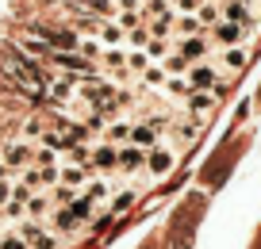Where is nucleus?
<instances>
[{"mask_svg": "<svg viewBox=\"0 0 261 249\" xmlns=\"http://www.w3.org/2000/svg\"><path fill=\"white\" fill-rule=\"evenodd\" d=\"M196 130H200V127H196V123H185V119H180L177 127H173V134H177L180 142H192V138H196Z\"/></svg>", "mask_w": 261, "mask_h": 249, "instance_id": "412c9836", "label": "nucleus"}, {"mask_svg": "<svg viewBox=\"0 0 261 249\" xmlns=\"http://www.w3.org/2000/svg\"><path fill=\"white\" fill-rule=\"evenodd\" d=\"M0 249H27V241L19 238V234H4V238H0Z\"/></svg>", "mask_w": 261, "mask_h": 249, "instance_id": "393cba45", "label": "nucleus"}, {"mask_svg": "<svg viewBox=\"0 0 261 249\" xmlns=\"http://www.w3.org/2000/svg\"><path fill=\"white\" fill-rule=\"evenodd\" d=\"M46 211H50V200H46V196H39V192H35L31 200H27V218H42Z\"/></svg>", "mask_w": 261, "mask_h": 249, "instance_id": "a211bd4d", "label": "nucleus"}, {"mask_svg": "<svg viewBox=\"0 0 261 249\" xmlns=\"http://www.w3.org/2000/svg\"><path fill=\"white\" fill-rule=\"evenodd\" d=\"M50 200H54L58 207H69V203L77 200V192H73V188H65V184H54V196H50Z\"/></svg>", "mask_w": 261, "mask_h": 249, "instance_id": "6ab92c4d", "label": "nucleus"}, {"mask_svg": "<svg viewBox=\"0 0 261 249\" xmlns=\"http://www.w3.org/2000/svg\"><path fill=\"white\" fill-rule=\"evenodd\" d=\"M0 211H4V215H8V218H23V215H27V207H23V203H19V200H8V203H4V207H0Z\"/></svg>", "mask_w": 261, "mask_h": 249, "instance_id": "b1692460", "label": "nucleus"}, {"mask_svg": "<svg viewBox=\"0 0 261 249\" xmlns=\"http://www.w3.org/2000/svg\"><path fill=\"white\" fill-rule=\"evenodd\" d=\"M192 16L200 19V27H204V31H212V27L223 19V8H219V0H200Z\"/></svg>", "mask_w": 261, "mask_h": 249, "instance_id": "9d476101", "label": "nucleus"}, {"mask_svg": "<svg viewBox=\"0 0 261 249\" xmlns=\"http://www.w3.org/2000/svg\"><path fill=\"white\" fill-rule=\"evenodd\" d=\"M19 46L27 50V58H50V54H54V50H50L39 35H23V39H19Z\"/></svg>", "mask_w": 261, "mask_h": 249, "instance_id": "dca6fc26", "label": "nucleus"}, {"mask_svg": "<svg viewBox=\"0 0 261 249\" xmlns=\"http://www.w3.org/2000/svg\"><path fill=\"white\" fill-rule=\"evenodd\" d=\"M115 161H119V150H115L112 142L92 146V153H89V165H92V169H115Z\"/></svg>", "mask_w": 261, "mask_h": 249, "instance_id": "1a4fd4ad", "label": "nucleus"}, {"mask_svg": "<svg viewBox=\"0 0 261 249\" xmlns=\"http://www.w3.org/2000/svg\"><path fill=\"white\" fill-rule=\"evenodd\" d=\"M115 169H123V173H139V169H146V150H139V146H130V142H123V146H119V161H115Z\"/></svg>", "mask_w": 261, "mask_h": 249, "instance_id": "7ed1b4c3", "label": "nucleus"}, {"mask_svg": "<svg viewBox=\"0 0 261 249\" xmlns=\"http://www.w3.org/2000/svg\"><path fill=\"white\" fill-rule=\"evenodd\" d=\"M196 4H200V0H169L173 12H196Z\"/></svg>", "mask_w": 261, "mask_h": 249, "instance_id": "bb28decb", "label": "nucleus"}, {"mask_svg": "<svg viewBox=\"0 0 261 249\" xmlns=\"http://www.w3.org/2000/svg\"><path fill=\"white\" fill-rule=\"evenodd\" d=\"M215 100H219L215 92H207V89H192V92L185 96V104H188V112H196V115H207V112L215 107Z\"/></svg>", "mask_w": 261, "mask_h": 249, "instance_id": "9b49d317", "label": "nucleus"}, {"mask_svg": "<svg viewBox=\"0 0 261 249\" xmlns=\"http://www.w3.org/2000/svg\"><path fill=\"white\" fill-rule=\"evenodd\" d=\"M50 223H54V230H58V234H73L77 226H81V218H77L69 207H58L54 215H50Z\"/></svg>", "mask_w": 261, "mask_h": 249, "instance_id": "ddd939ff", "label": "nucleus"}, {"mask_svg": "<svg viewBox=\"0 0 261 249\" xmlns=\"http://www.w3.org/2000/svg\"><path fill=\"white\" fill-rule=\"evenodd\" d=\"M146 169L154 173V177H165V173L173 169V150L162 146V142H158L154 150H146Z\"/></svg>", "mask_w": 261, "mask_h": 249, "instance_id": "39448f33", "label": "nucleus"}, {"mask_svg": "<svg viewBox=\"0 0 261 249\" xmlns=\"http://www.w3.org/2000/svg\"><path fill=\"white\" fill-rule=\"evenodd\" d=\"M219 62L227 65L230 73H238V69H242V65H246V46H223Z\"/></svg>", "mask_w": 261, "mask_h": 249, "instance_id": "2eb2a0df", "label": "nucleus"}, {"mask_svg": "<svg viewBox=\"0 0 261 249\" xmlns=\"http://www.w3.org/2000/svg\"><path fill=\"white\" fill-rule=\"evenodd\" d=\"M185 80L192 85V89H207V92L219 89V73H215L207 62H192V65H188V77H185Z\"/></svg>", "mask_w": 261, "mask_h": 249, "instance_id": "f03ea898", "label": "nucleus"}, {"mask_svg": "<svg viewBox=\"0 0 261 249\" xmlns=\"http://www.w3.org/2000/svg\"><path fill=\"white\" fill-rule=\"evenodd\" d=\"M212 35H215L219 46H242V42L250 39V27H238V23H230V19H219V23L212 27Z\"/></svg>", "mask_w": 261, "mask_h": 249, "instance_id": "f257e3e1", "label": "nucleus"}, {"mask_svg": "<svg viewBox=\"0 0 261 249\" xmlns=\"http://www.w3.org/2000/svg\"><path fill=\"white\" fill-rule=\"evenodd\" d=\"M150 65V58L142 54V50H135V54H127V69H135V73H142Z\"/></svg>", "mask_w": 261, "mask_h": 249, "instance_id": "4be33fe9", "label": "nucleus"}, {"mask_svg": "<svg viewBox=\"0 0 261 249\" xmlns=\"http://www.w3.org/2000/svg\"><path fill=\"white\" fill-rule=\"evenodd\" d=\"M31 157H35V150L27 142H12L8 150H4V157H0V165H4V169H23V165H31Z\"/></svg>", "mask_w": 261, "mask_h": 249, "instance_id": "423d86ee", "label": "nucleus"}, {"mask_svg": "<svg viewBox=\"0 0 261 249\" xmlns=\"http://www.w3.org/2000/svg\"><path fill=\"white\" fill-rule=\"evenodd\" d=\"M162 62H165V65H162L165 73H188V62H185L180 54H165Z\"/></svg>", "mask_w": 261, "mask_h": 249, "instance_id": "aec40b11", "label": "nucleus"}, {"mask_svg": "<svg viewBox=\"0 0 261 249\" xmlns=\"http://www.w3.org/2000/svg\"><path fill=\"white\" fill-rule=\"evenodd\" d=\"M223 19H230V23L250 27V31H253V12H250L246 0H227V4H223Z\"/></svg>", "mask_w": 261, "mask_h": 249, "instance_id": "6e6552de", "label": "nucleus"}, {"mask_svg": "<svg viewBox=\"0 0 261 249\" xmlns=\"http://www.w3.org/2000/svg\"><path fill=\"white\" fill-rule=\"evenodd\" d=\"M12 200V184H8V177H0V207Z\"/></svg>", "mask_w": 261, "mask_h": 249, "instance_id": "cd10ccee", "label": "nucleus"}, {"mask_svg": "<svg viewBox=\"0 0 261 249\" xmlns=\"http://www.w3.org/2000/svg\"><path fill=\"white\" fill-rule=\"evenodd\" d=\"M104 142H112V146H123V142H130V123H108L104 127Z\"/></svg>", "mask_w": 261, "mask_h": 249, "instance_id": "4468645a", "label": "nucleus"}, {"mask_svg": "<svg viewBox=\"0 0 261 249\" xmlns=\"http://www.w3.org/2000/svg\"><path fill=\"white\" fill-rule=\"evenodd\" d=\"M130 203H135V192H130V188H127V192H119V196H115V203H112V215H119V211H127Z\"/></svg>", "mask_w": 261, "mask_h": 249, "instance_id": "5701e85b", "label": "nucleus"}, {"mask_svg": "<svg viewBox=\"0 0 261 249\" xmlns=\"http://www.w3.org/2000/svg\"><path fill=\"white\" fill-rule=\"evenodd\" d=\"M162 142V130L150 127V123H135L130 127V146H139V150H154Z\"/></svg>", "mask_w": 261, "mask_h": 249, "instance_id": "0eeeda50", "label": "nucleus"}, {"mask_svg": "<svg viewBox=\"0 0 261 249\" xmlns=\"http://www.w3.org/2000/svg\"><path fill=\"white\" fill-rule=\"evenodd\" d=\"M85 180H89V165H65L62 173H58V184H65V188H81Z\"/></svg>", "mask_w": 261, "mask_h": 249, "instance_id": "f8f14e48", "label": "nucleus"}, {"mask_svg": "<svg viewBox=\"0 0 261 249\" xmlns=\"http://www.w3.org/2000/svg\"><path fill=\"white\" fill-rule=\"evenodd\" d=\"M127 39L135 42V46H146V42H150V31H142V27H130V31H127Z\"/></svg>", "mask_w": 261, "mask_h": 249, "instance_id": "a878e982", "label": "nucleus"}, {"mask_svg": "<svg viewBox=\"0 0 261 249\" xmlns=\"http://www.w3.org/2000/svg\"><path fill=\"white\" fill-rule=\"evenodd\" d=\"M177 54L185 58L188 65H192V62H200V58L207 54V35H185V39L177 42Z\"/></svg>", "mask_w": 261, "mask_h": 249, "instance_id": "20e7f679", "label": "nucleus"}, {"mask_svg": "<svg viewBox=\"0 0 261 249\" xmlns=\"http://www.w3.org/2000/svg\"><path fill=\"white\" fill-rule=\"evenodd\" d=\"M108 192H112V188H108L104 180H89L81 196H85V200H89V203H100V200H108Z\"/></svg>", "mask_w": 261, "mask_h": 249, "instance_id": "f3484780", "label": "nucleus"}]
</instances>
